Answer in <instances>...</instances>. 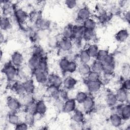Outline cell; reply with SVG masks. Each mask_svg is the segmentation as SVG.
I'll return each instance as SVG.
<instances>
[{"instance_id": "1", "label": "cell", "mask_w": 130, "mask_h": 130, "mask_svg": "<svg viewBox=\"0 0 130 130\" xmlns=\"http://www.w3.org/2000/svg\"><path fill=\"white\" fill-rule=\"evenodd\" d=\"M2 72L8 81H14L18 75V68L10 61L4 66Z\"/></svg>"}, {"instance_id": "2", "label": "cell", "mask_w": 130, "mask_h": 130, "mask_svg": "<svg viewBox=\"0 0 130 130\" xmlns=\"http://www.w3.org/2000/svg\"><path fill=\"white\" fill-rule=\"evenodd\" d=\"M6 106L10 112H17L21 109L22 104L20 100L15 97L9 96L6 100Z\"/></svg>"}, {"instance_id": "3", "label": "cell", "mask_w": 130, "mask_h": 130, "mask_svg": "<svg viewBox=\"0 0 130 130\" xmlns=\"http://www.w3.org/2000/svg\"><path fill=\"white\" fill-rule=\"evenodd\" d=\"M118 103L129 104V92L122 87L119 88L115 93Z\"/></svg>"}, {"instance_id": "4", "label": "cell", "mask_w": 130, "mask_h": 130, "mask_svg": "<svg viewBox=\"0 0 130 130\" xmlns=\"http://www.w3.org/2000/svg\"><path fill=\"white\" fill-rule=\"evenodd\" d=\"M85 85L88 91L91 94H95L99 92L102 88V82L101 80L89 81L86 80Z\"/></svg>"}, {"instance_id": "5", "label": "cell", "mask_w": 130, "mask_h": 130, "mask_svg": "<svg viewBox=\"0 0 130 130\" xmlns=\"http://www.w3.org/2000/svg\"><path fill=\"white\" fill-rule=\"evenodd\" d=\"M33 76L36 82L38 84L41 85H45L48 83L49 76L47 73L36 70L33 72Z\"/></svg>"}, {"instance_id": "6", "label": "cell", "mask_w": 130, "mask_h": 130, "mask_svg": "<svg viewBox=\"0 0 130 130\" xmlns=\"http://www.w3.org/2000/svg\"><path fill=\"white\" fill-rule=\"evenodd\" d=\"M10 61L17 68H19L22 66L24 62V57L20 52L15 51L11 56Z\"/></svg>"}, {"instance_id": "7", "label": "cell", "mask_w": 130, "mask_h": 130, "mask_svg": "<svg viewBox=\"0 0 130 130\" xmlns=\"http://www.w3.org/2000/svg\"><path fill=\"white\" fill-rule=\"evenodd\" d=\"M73 47L72 40L62 38L58 42V47L59 49L65 52L70 51Z\"/></svg>"}, {"instance_id": "8", "label": "cell", "mask_w": 130, "mask_h": 130, "mask_svg": "<svg viewBox=\"0 0 130 130\" xmlns=\"http://www.w3.org/2000/svg\"><path fill=\"white\" fill-rule=\"evenodd\" d=\"M78 83L77 80L71 76H68L63 79L62 87L67 90H70L75 88Z\"/></svg>"}, {"instance_id": "9", "label": "cell", "mask_w": 130, "mask_h": 130, "mask_svg": "<svg viewBox=\"0 0 130 130\" xmlns=\"http://www.w3.org/2000/svg\"><path fill=\"white\" fill-rule=\"evenodd\" d=\"M91 13L89 9L85 6L80 8L77 12V19L82 22L91 17Z\"/></svg>"}, {"instance_id": "10", "label": "cell", "mask_w": 130, "mask_h": 130, "mask_svg": "<svg viewBox=\"0 0 130 130\" xmlns=\"http://www.w3.org/2000/svg\"><path fill=\"white\" fill-rule=\"evenodd\" d=\"M14 14L15 19L19 23L24 22L28 18V14L27 13L21 8L15 9Z\"/></svg>"}, {"instance_id": "11", "label": "cell", "mask_w": 130, "mask_h": 130, "mask_svg": "<svg viewBox=\"0 0 130 130\" xmlns=\"http://www.w3.org/2000/svg\"><path fill=\"white\" fill-rule=\"evenodd\" d=\"M62 83L63 79L60 75L58 74H53L49 76V84L60 88L62 86Z\"/></svg>"}, {"instance_id": "12", "label": "cell", "mask_w": 130, "mask_h": 130, "mask_svg": "<svg viewBox=\"0 0 130 130\" xmlns=\"http://www.w3.org/2000/svg\"><path fill=\"white\" fill-rule=\"evenodd\" d=\"M109 121L112 126L118 128L122 126L123 120L119 114L116 113H112L110 116Z\"/></svg>"}, {"instance_id": "13", "label": "cell", "mask_w": 130, "mask_h": 130, "mask_svg": "<svg viewBox=\"0 0 130 130\" xmlns=\"http://www.w3.org/2000/svg\"><path fill=\"white\" fill-rule=\"evenodd\" d=\"M40 59L41 58L39 56L32 54L28 58L27 66L32 72H34L35 71L37 70L38 66Z\"/></svg>"}, {"instance_id": "14", "label": "cell", "mask_w": 130, "mask_h": 130, "mask_svg": "<svg viewBox=\"0 0 130 130\" xmlns=\"http://www.w3.org/2000/svg\"><path fill=\"white\" fill-rule=\"evenodd\" d=\"M60 89L59 88L49 84L47 87L46 91L50 98L55 101L60 98Z\"/></svg>"}, {"instance_id": "15", "label": "cell", "mask_w": 130, "mask_h": 130, "mask_svg": "<svg viewBox=\"0 0 130 130\" xmlns=\"http://www.w3.org/2000/svg\"><path fill=\"white\" fill-rule=\"evenodd\" d=\"M76 103L75 99L69 98L64 102L63 112L69 113H73L76 109Z\"/></svg>"}, {"instance_id": "16", "label": "cell", "mask_w": 130, "mask_h": 130, "mask_svg": "<svg viewBox=\"0 0 130 130\" xmlns=\"http://www.w3.org/2000/svg\"><path fill=\"white\" fill-rule=\"evenodd\" d=\"M83 109L86 112H89L94 108L95 102L92 96L88 95L86 99L82 104Z\"/></svg>"}, {"instance_id": "17", "label": "cell", "mask_w": 130, "mask_h": 130, "mask_svg": "<svg viewBox=\"0 0 130 130\" xmlns=\"http://www.w3.org/2000/svg\"><path fill=\"white\" fill-rule=\"evenodd\" d=\"M77 71L82 77H86L91 71L90 65L89 63L80 62L78 63Z\"/></svg>"}, {"instance_id": "18", "label": "cell", "mask_w": 130, "mask_h": 130, "mask_svg": "<svg viewBox=\"0 0 130 130\" xmlns=\"http://www.w3.org/2000/svg\"><path fill=\"white\" fill-rule=\"evenodd\" d=\"M73 113L71 118L74 122L80 124L84 122L85 119L84 114L81 110L76 109Z\"/></svg>"}, {"instance_id": "19", "label": "cell", "mask_w": 130, "mask_h": 130, "mask_svg": "<svg viewBox=\"0 0 130 130\" xmlns=\"http://www.w3.org/2000/svg\"><path fill=\"white\" fill-rule=\"evenodd\" d=\"M105 102L106 105L110 108H112L116 106L118 104V101L115 93L108 92L106 95Z\"/></svg>"}, {"instance_id": "20", "label": "cell", "mask_w": 130, "mask_h": 130, "mask_svg": "<svg viewBox=\"0 0 130 130\" xmlns=\"http://www.w3.org/2000/svg\"><path fill=\"white\" fill-rule=\"evenodd\" d=\"M129 37V32L127 29L119 30L115 34V39L119 43H123L127 40Z\"/></svg>"}, {"instance_id": "21", "label": "cell", "mask_w": 130, "mask_h": 130, "mask_svg": "<svg viewBox=\"0 0 130 130\" xmlns=\"http://www.w3.org/2000/svg\"><path fill=\"white\" fill-rule=\"evenodd\" d=\"M25 91L26 93L34 94L35 92L36 87L34 80L31 79H28L23 82Z\"/></svg>"}, {"instance_id": "22", "label": "cell", "mask_w": 130, "mask_h": 130, "mask_svg": "<svg viewBox=\"0 0 130 130\" xmlns=\"http://www.w3.org/2000/svg\"><path fill=\"white\" fill-rule=\"evenodd\" d=\"M84 30V28L82 25L73 26V35L72 40L79 41L82 40V35Z\"/></svg>"}, {"instance_id": "23", "label": "cell", "mask_w": 130, "mask_h": 130, "mask_svg": "<svg viewBox=\"0 0 130 130\" xmlns=\"http://www.w3.org/2000/svg\"><path fill=\"white\" fill-rule=\"evenodd\" d=\"M13 92L19 96H21L25 93L23 82L16 81L13 83L12 87Z\"/></svg>"}, {"instance_id": "24", "label": "cell", "mask_w": 130, "mask_h": 130, "mask_svg": "<svg viewBox=\"0 0 130 130\" xmlns=\"http://www.w3.org/2000/svg\"><path fill=\"white\" fill-rule=\"evenodd\" d=\"M47 107L43 100H40L37 101L36 106V114L40 115L41 116L44 115L47 112Z\"/></svg>"}, {"instance_id": "25", "label": "cell", "mask_w": 130, "mask_h": 130, "mask_svg": "<svg viewBox=\"0 0 130 130\" xmlns=\"http://www.w3.org/2000/svg\"><path fill=\"white\" fill-rule=\"evenodd\" d=\"M82 26L86 29L95 30L97 23L94 19L90 17L82 22Z\"/></svg>"}, {"instance_id": "26", "label": "cell", "mask_w": 130, "mask_h": 130, "mask_svg": "<svg viewBox=\"0 0 130 130\" xmlns=\"http://www.w3.org/2000/svg\"><path fill=\"white\" fill-rule=\"evenodd\" d=\"M7 119L8 122L10 124L14 126L16 125L20 122V117L19 115L17 114V112L10 111L7 115Z\"/></svg>"}, {"instance_id": "27", "label": "cell", "mask_w": 130, "mask_h": 130, "mask_svg": "<svg viewBox=\"0 0 130 130\" xmlns=\"http://www.w3.org/2000/svg\"><path fill=\"white\" fill-rule=\"evenodd\" d=\"M78 57L80 60V62H83V63H89V62L91 61V57L86 50L85 49H82L81 50L78 55Z\"/></svg>"}, {"instance_id": "28", "label": "cell", "mask_w": 130, "mask_h": 130, "mask_svg": "<svg viewBox=\"0 0 130 130\" xmlns=\"http://www.w3.org/2000/svg\"><path fill=\"white\" fill-rule=\"evenodd\" d=\"M0 26L1 31H6L9 29L12 26L11 21L10 18L6 16H2Z\"/></svg>"}, {"instance_id": "29", "label": "cell", "mask_w": 130, "mask_h": 130, "mask_svg": "<svg viewBox=\"0 0 130 130\" xmlns=\"http://www.w3.org/2000/svg\"><path fill=\"white\" fill-rule=\"evenodd\" d=\"M95 37V30L86 29L84 28L83 35L82 40L85 42H90L94 39Z\"/></svg>"}, {"instance_id": "30", "label": "cell", "mask_w": 130, "mask_h": 130, "mask_svg": "<svg viewBox=\"0 0 130 130\" xmlns=\"http://www.w3.org/2000/svg\"><path fill=\"white\" fill-rule=\"evenodd\" d=\"M73 35V26L70 24L66 26L62 30V36L63 38L72 40Z\"/></svg>"}, {"instance_id": "31", "label": "cell", "mask_w": 130, "mask_h": 130, "mask_svg": "<svg viewBox=\"0 0 130 130\" xmlns=\"http://www.w3.org/2000/svg\"><path fill=\"white\" fill-rule=\"evenodd\" d=\"M20 102H21L22 105L25 106V105L35 101L34 94L24 93L22 95L20 96Z\"/></svg>"}, {"instance_id": "32", "label": "cell", "mask_w": 130, "mask_h": 130, "mask_svg": "<svg viewBox=\"0 0 130 130\" xmlns=\"http://www.w3.org/2000/svg\"><path fill=\"white\" fill-rule=\"evenodd\" d=\"M86 50L91 58H95L99 50L98 46L95 43H91L88 45Z\"/></svg>"}, {"instance_id": "33", "label": "cell", "mask_w": 130, "mask_h": 130, "mask_svg": "<svg viewBox=\"0 0 130 130\" xmlns=\"http://www.w3.org/2000/svg\"><path fill=\"white\" fill-rule=\"evenodd\" d=\"M90 67L91 71L101 74L103 71L104 64L101 61L95 59V60L92 62Z\"/></svg>"}, {"instance_id": "34", "label": "cell", "mask_w": 130, "mask_h": 130, "mask_svg": "<svg viewBox=\"0 0 130 130\" xmlns=\"http://www.w3.org/2000/svg\"><path fill=\"white\" fill-rule=\"evenodd\" d=\"M88 96V94L86 92L83 91H80L76 93L75 96V100L77 103L79 104H82L86 99Z\"/></svg>"}, {"instance_id": "35", "label": "cell", "mask_w": 130, "mask_h": 130, "mask_svg": "<svg viewBox=\"0 0 130 130\" xmlns=\"http://www.w3.org/2000/svg\"><path fill=\"white\" fill-rule=\"evenodd\" d=\"M35 115L36 114L31 113L25 112L24 116V121L29 125V126H32L35 122Z\"/></svg>"}, {"instance_id": "36", "label": "cell", "mask_w": 130, "mask_h": 130, "mask_svg": "<svg viewBox=\"0 0 130 130\" xmlns=\"http://www.w3.org/2000/svg\"><path fill=\"white\" fill-rule=\"evenodd\" d=\"M70 60L67 57L61 58L58 61V66L63 73H67V70Z\"/></svg>"}, {"instance_id": "37", "label": "cell", "mask_w": 130, "mask_h": 130, "mask_svg": "<svg viewBox=\"0 0 130 130\" xmlns=\"http://www.w3.org/2000/svg\"><path fill=\"white\" fill-rule=\"evenodd\" d=\"M37 70L48 73V64L46 57L42 58L40 59L38 66Z\"/></svg>"}, {"instance_id": "38", "label": "cell", "mask_w": 130, "mask_h": 130, "mask_svg": "<svg viewBox=\"0 0 130 130\" xmlns=\"http://www.w3.org/2000/svg\"><path fill=\"white\" fill-rule=\"evenodd\" d=\"M24 106V110L25 112L31 113L32 114H36V106H37V102L34 101L31 102Z\"/></svg>"}, {"instance_id": "39", "label": "cell", "mask_w": 130, "mask_h": 130, "mask_svg": "<svg viewBox=\"0 0 130 130\" xmlns=\"http://www.w3.org/2000/svg\"><path fill=\"white\" fill-rule=\"evenodd\" d=\"M32 55L39 56L40 58L46 57L43 48L40 46H35L32 50Z\"/></svg>"}, {"instance_id": "40", "label": "cell", "mask_w": 130, "mask_h": 130, "mask_svg": "<svg viewBox=\"0 0 130 130\" xmlns=\"http://www.w3.org/2000/svg\"><path fill=\"white\" fill-rule=\"evenodd\" d=\"M115 64L104 65L102 73L105 76H111L114 72Z\"/></svg>"}, {"instance_id": "41", "label": "cell", "mask_w": 130, "mask_h": 130, "mask_svg": "<svg viewBox=\"0 0 130 130\" xmlns=\"http://www.w3.org/2000/svg\"><path fill=\"white\" fill-rule=\"evenodd\" d=\"M86 80L89 81H95L100 80L101 74L91 71L90 72L86 77Z\"/></svg>"}, {"instance_id": "42", "label": "cell", "mask_w": 130, "mask_h": 130, "mask_svg": "<svg viewBox=\"0 0 130 130\" xmlns=\"http://www.w3.org/2000/svg\"><path fill=\"white\" fill-rule=\"evenodd\" d=\"M78 66V63L76 61L74 60H70V62L68 66L67 72H68L71 74L75 73L76 71H77Z\"/></svg>"}, {"instance_id": "43", "label": "cell", "mask_w": 130, "mask_h": 130, "mask_svg": "<svg viewBox=\"0 0 130 130\" xmlns=\"http://www.w3.org/2000/svg\"><path fill=\"white\" fill-rule=\"evenodd\" d=\"M104 65H112L115 64L114 57L111 54H108L102 61Z\"/></svg>"}, {"instance_id": "44", "label": "cell", "mask_w": 130, "mask_h": 130, "mask_svg": "<svg viewBox=\"0 0 130 130\" xmlns=\"http://www.w3.org/2000/svg\"><path fill=\"white\" fill-rule=\"evenodd\" d=\"M109 54L108 49H99L95 58L98 60L102 61Z\"/></svg>"}, {"instance_id": "45", "label": "cell", "mask_w": 130, "mask_h": 130, "mask_svg": "<svg viewBox=\"0 0 130 130\" xmlns=\"http://www.w3.org/2000/svg\"><path fill=\"white\" fill-rule=\"evenodd\" d=\"M64 106V101L59 99L58 100H55L54 107L56 110L58 112H63Z\"/></svg>"}, {"instance_id": "46", "label": "cell", "mask_w": 130, "mask_h": 130, "mask_svg": "<svg viewBox=\"0 0 130 130\" xmlns=\"http://www.w3.org/2000/svg\"><path fill=\"white\" fill-rule=\"evenodd\" d=\"M36 25L40 29H45L47 28L48 24L44 19L40 18L36 21Z\"/></svg>"}, {"instance_id": "47", "label": "cell", "mask_w": 130, "mask_h": 130, "mask_svg": "<svg viewBox=\"0 0 130 130\" xmlns=\"http://www.w3.org/2000/svg\"><path fill=\"white\" fill-rule=\"evenodd\" d=\"M60 99L64 101V102L69 99L68 90L62 88L60 89Z\"/></svg>"}, {"instance_id": "48", "label": "cell", "mask_w": 130, "mask_h": 130, "mask_svg": "<svg viewBox=\"0 0 130 130\" xmlns=\"http://www.w3.org/2000/svg\"><path fill=\"white\" fill-rule=\"evenodd\" d=\"M65 5L69 9H73L77 6V2L75 0H67L64 2Z\"/></svg>"}, {"instance_id": "49", "label": "cell", "mask_w": 130, "mask_h": 130, "mask_svg": "<svg viewBox=\"0 0 130 130\" xmlns=\"http://www.w3.org/2000/svg\"><path fill=\"white\" fill-rule=\"evenodd\" d=\"M29 125L24 121L20 122L18 124L15 126V129L17 130H26L28 128Z\"/></svg>"}, {"instance_id": "50", "label": "cell", "mask_w": 130, "mask_h": 130, "mask_svg": "<svg viewBox=\"0 0 130 130\" xmlns=\"http://www.w3.org/2000/svg\"><path fill=\"white\" fill-rule=\"evenodd\" d=\"M123 88H124V89H125L126 90L129 91V89H130V81H129V79H126L122 83V87Z\"/></svg>"}, {"instance_id": "51", "label": "cell", "mask_w": 130, "mask_h": 130, "mask_svg": "<svg viewBox=\"0 0 130 130\" xmlns=\"http://www.w3.org/2000/svg\"><path fill=\"white\" fill-rule=\"evenodd\" d=\"M124 17L125 20H126L128 23H129V19H130V14H129V11L126 12V13L124 14Z\"/></svg>"}, {"instance_id": "52", "label": "cell", "mask_w": 130, "mask_h": 130, "mask_svg": "<svg viewBox=\"0 0 130 130\" xmlns=\"http://www.w3.org/2000/svg\"><path fill=\"white\" fill-rule=\"evenodd\" d=\"M0 41L1 43L2 44L3 42H4V35H3L2 31L1 32V35H0Z\"/></svg>"}]
</instances>
